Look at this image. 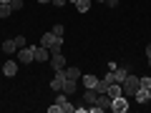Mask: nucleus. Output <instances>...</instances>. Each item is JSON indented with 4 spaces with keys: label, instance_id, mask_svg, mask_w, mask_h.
Listing matches in <instances>:
<instances>
[{
    "label": "nucleus",
    "instance_id": "26",
    "mask_svg": "<svg viewBox=\"0 0 151 113\" xmlns=\"http://www.w3.org/2000/svg\"><path fill=\"white\" fill-rule=\"evenodd\" d=\"M146 58H151V43L146 45Z\"/></svg>",
    "mask_w": 151,
    "mask_h": 113
},
{
    "label": "nucleus",
    "instance_id": "15",
    "mask_svg": "<svg viewBox=\"0 0 151 113\" xmlns=\"http://www.w3.org/2000/svg\"><path fill=\"white\" fill-rule=\"evenodd\" d=\"M91 3L93 0H76V10L78 13H88L91 10Z\"/></svg>",
    "mask_w": 151,
    "mask_h": 113
},
{
    "label": "nucleus",
    "instance_id": "3",
    "mask_svg": "<svg viewBox=\"0 0 151 113\" xmlns=\"http://www.w3.org/2000/svg\"><path fill=\"white\" fill-rule=\"evenodd\" d=\"M33 58H35V63H45V60H50V50L45 45H33Z\"/></svg>",
    "mask_w": 151,
    "mask_h": 113
},
{
    "label": "nucleus",
    "instance_id": "32",
    "mask_svg": "<svg viewBox=\"0 0 151 113\" xmlns=\"http://www.w3.org/2000/svg\"><path fill=\"white\" fill-rule=\"evenodd\" d=\"M0 70H3V65H0Z\"/></svg>",
    "mask_w": 151,
    "mask_h": 113
},
{
    "label": "nucleus",
    "instance_id": "31",
    "mask_svg": "<svg viewBox=\"0 0 151 113\" xmlns=\"http://www.w3.org/2000/svg\"><path fill=\"white\" fill-rule=\"evenodd\" d=\"M96 3H103V0H96Z\"/></svg>",
    "mask_w": 151,
    "mask_h": 113
},
{
    "label": "nucleus",
    "instance_id": "34",
    "mask_svg": "<svg viewBox=\"0 0 151 113\" xmlns=\"http://www.w3.org/2000/svg\"><path fill=\"white\" fill-rule=\"evenodd\" d=\"M149 91H151V88H149Z\"/></svg>",
    "mask_w": 151,
    "mask_h": 113
},
{
    "label": "nucleus",
    "instance_id": "8",
    "mask_svg": "<svg viewBox=\"0 0 151 113\" xmlns=\"http://www.w3.org/2000/svg\"><path fill=\"white\" fill-rule=\"evenodd\" d=\"M63 73H65V78H70V81H81V75H83L81 70L76 68V65H65Z\"/></svg>",
    "mask_w": 151,
    "mask_h": 113
},
{
    "label": "nucleus",
    "instance_id": "28",
    "mask_svg": "<svg viewBox=\"0 0 151 113\" xmlns=\"http://www.w3.org/2000/svg\"><path fill=\"white\" fill-rule=\"evenodd\" d=\"M0 3H10V0H0Z\"/></svg>",
    "mask_w": 151,
    "mask_h": 113
},
{
    "label": "nucleus",
    "instance_id": "10",
    "mask_svg": "<svg viewBox=\"0 0 151 113\" xmlns=\"http://www.w3.org/2000/svg\"><path fill=\"white\" fill-rule=\"evenodd\" d=\"M98 98V91L96 88H86V93H83V103H88V106H93Z\"/></svg>",
    "mask_w": 151,
    "mask_h": 113
},
{
    "label": "nucleus",
    "instance_id": "23",
    "mask_svg": "<svg viewBox=\"0 0 151 113\" xmlns=\"http://www.w3.org/2000/svg\"><path fill=\"white\" fill-rule=\"evenodd\" d=\"M48 113H60V106H58V103H53V106L48 108Z\"/></svg>",
    "mask_w": 151,
    "mask_h": 113
},
{
    "label": "nucleus",
    "instance_id": "27",
    "mask_svg": "<svg viewBox=\"0 0 151 113\" xmlns=\"http://www.w3.org/2000/svg\"><path fill=\"white\" fill-rule=\"evenodd\" d=\"M38 3H50V0H38Z\"/></svg>",
    "mask_w": 151,
    "mask_h": 113
},
{
    "label": "nucleus",
    "instance_id": "17",
    "mask_svg": "<svg viewBox=\"0 0 151 113\" xmlns=\"http://www.w3.org/2000/svg\"><path fill=\"white\" fill-rule=\"evenodd\" d=\"M108 86H111V83H106V81L101 78V81H98V86H96V91H98V93H106V91H108Z\"/></svg>",
    "mask_w": 151,
    "mask_h": 113
},
{
    "label": "nucleus",
    "instance_id": "2",
    "mask_svg": "<svg viewBox=\"0 0 151 113\" xmlns=\"http://www.w3.org/2000/svg\"><path fill=\"white\" fill-rule=\"evenodd\" d=\"M108 111H113V113H126V111H129V98H126V96L111 98V106H108Z\"/></svg>",
    "mask_w": 151,
    "mask_h": 113
},
{
    "label": "nucleus",
    "instance_id": "13",
    "mask_svg": "<svg viewBox=\"0 0 151 113\" xmlns=\"http://www.w3.org/2000/svg\"><path fill=\"white\" fill-rule=\"evenodd\" d=\"M76 86H78V81H70V78H65V83H63V93H65V96H73V93H76Z\"/></svg>",
    "mask_w": 151,
    "mask_h": 113
},
{
    "label": "nucleus",
    "instance_id": "1",
    "mask_svg": "<svg viewBox=\"0 0 151 113\" xmlns=\"http://www.w3.org/2000/svg\"><path fill=\"white\" fill-rule=\"evenodd\" d=\"M121 88H124V96L126 98H134V93L139 91V75H126V81L121 83Z\"/></svg>",
    "mask_w": 151,
    "mask_h": 113
},
{
    "label": "nucleus",
    "instance_id": "7",
    "mask_svg": "<svg viewBox=\"0 0 151 113\" xmlns=\"http://www.w3.org/2000/svg\"><path fill=\"white\" fill-rule=\"evenodd\" d=\"M50 65H53V70H63V68H65V58H63V53L50 55Z\"/></svg>",
    "mask_w": 151,
    "mask_h": 113
},
{
    "label": "nucleus",
    "instance_id": "12",
    "mask_svg": "<svg viewBox=\"0 0 151 113\" xmlns=\"http://www.w3.org/2000/svg\"><path fill=\"white\" fill-rule=\"evenodd\" d=\"M3 73L13 78V75L18 73V65H15V60H8V63H3Z\"/></svg>",
    "mask_w": 151,
    "mask_h": 113
},
{
    "label": "nucleus",
    "instance_id": "20",
    "mask_svg": "<svg viewBox=\"0 0 151 113\" xmlns=\"http://www.w3.org/2000/svg\"><path fill=\"white\" fill-rule=\"evenodd\" d=\"M13 40H15V45H18V48H25V35H15Z\"/></svg>",
    "mask_w": 151,
    "mask_h": 113
},
{
    "label": "nucleus",
    "instance_id": "4",
    "mask_svg": "<svg viewBox=\"0 0 151 113\" xmlns=\"http://www.w3.org/2000/svg\"><path fill=\"white\" fill-rule=\"evenodd\" d=\"M63 83H65V73H63V70H55V78L50 81V88H53L55 93H60V91H63Z\"/></svg>",
    "mask_w": 151,
    "mask_h": 113
},
{
    "label": "nucleus",
    "instance_id": "14",
    "mask_svg": "<svg viewBox=\"0 0 151 113\" xmlns=\"http://www.w3.org/2000/svg\"><path fill=\"white\" fill-rule=\"evenodd\" d=\"M113 75H116V83H124V81H126V75H129V68L119 65V68L113 70Z\"/></svg>",
    "mask_w": 151,
    "mask_h": 113
},
{
    "label": "nucleus",
    "instance_id": "30",
    "mask_svg": "<svg viewBox=\"0 0 151 113\" xmlns=\"http://www.w3.org/2000/svg\"><path fill=\"white\" fill-rule=\"evenodd\" d=\"M68 3H76V0H68Z\"/></svg>",
    "mask_w": 151,
    "mask_h": 113
},
{
    "label": "nucleus",
    "instance_id": "11",
    "mask_svg": "<svg viewBox=\"0 0 151 113\" xmlns=\"http://www.w3.org/2000/svg\"><path fill=\"white\" fill-rule=\"evenodd\" d=\"M98 81H101V78H96V75H81V83H83L86 88H96Z\"/></svg>",
    "mask_w": 151,
    "mask_h": 113
},
{
    "label": "nucleus",
    "instance_id": "22",
    "mask_svg": "<svg viewBox=\"0 0 151 113\" xmlns=\"http://www.w3.org/2000/svg\"><path fill=\"white\" fill-rule=\"evenodd\" d=\"M63 30H65L63 25H53V33H55V35H63Z\"/></svg>",
    "mask_w": 151,
    "mask_h": 113
},
{
    "label": "nucleus",
    "instance_id": "21",
    "mask_svg": "<svg viewBox=\"0 0 151 113\" xmlns=\"http://www.w3.org/2000/svg\"><path fill=\"white\" fill-rule=\"evenodd\" d=\"M10 8H13V10H20V8H23V0H10Z\"/></svg>",
    "mask_w": 151,
    "mask_h": 113
},
{
    "label": "nucleus",
    "instance_id": "24",
    "mask_svg": "<svg viewBox=\"0 0 151 113\" xmlns=\"http://www.w3.org/2000/svg\"><path fill=\"white\" fill-rule=\"evenodd\" d=\"M50 3H53V5H55V8H63V5H65V3H68V0H50Z\"/></svg>",
    "mask_w": 151,
    "mask_h": 113
},
{
    "label": "nucleus",
    "instance_id": "33",
    "mask_svg": "<svg viewBox=\"0 0 151 113\" xmlns=\"http://www.w3.org/2000/svg\"><path fill=\"white\" fill-rule=\"evenodd\" d=\"M0 45H3V40H0Z\"/></svg>",
    "mask_w": 151,
    "mask_h": 113
},
{
    "label": "nucleus",
    "instance_id": "6",
    "mask_svg": "<svg viewBox=\"0 0 151 113\" xmlns=\"http://www.w3.org/2000/svg\"><path fill=\"white\" fill-rule=\"evenodd\" d=\"M134 98H136V103H149V101H151V91H149V88H141V86H139V91L134 93Z\"/></svg>",
    "mask_w": 151,
    "mask_h": 113
},
{
    "label": "nucleus",
    "instance_id": "25",
    "mask_svg": "<svg viewBox=\"0 0 151 113\" xmlns=\"http://www.w3.org/2000/svg\"><path fill=\"white\" fill-rule=\"evenodd\" d=\"M103 3H106L108 8H116V5H119V0H103Z\"/></svg>",
    "mask_w": 151,
    "mask_h": 113
},
{
    "label": "nucleus",
    "instance_id": "16",
    "mask_svg": "<svg viewBox=\"0 0 151 113\" xmlns=\"http://www.w3.org/2000/svg\"><path fill=\"white\" fill-rule=\"evenodd\" d=\"M13 13V8H10V3H0V18H8Z\"/></svg>",
    "mask_w": 151,
    "mask_h": 113
},
{
    "label": "nucleus",
    "instance_id": "18",
    "mask_svg": "<svg viewBox=\"0 0 151 113\" xmlns=\"http://www.w3.org/2000/svg\"><path fill=\"white\" fill-rule=\"evenodd\" d=\"M139 86H141V88H151V78H149V75L139 78Z\"/></svg>",
    "mask_w": 151,
    "mask_h": 113
},
{
    "label": "nucleus",
    "instance_id": "9",
    "mask_svg": "<svg viewBox=\"0 0 151 113\" xmlns=\"http://www.w3.org/2000/svg\"><path fill=\"white\" fill-rule=\"evenodd\" d=\"M0 50L3 53H8V55H13V53H18V45H15V40H3V45H0Z\"/></svg>",
    "mask_w": 151,
    "mask_h": 113
},
{
    "label": "nucleus",
    "instance_id": "19",
    "mask_svg": "<svg viewBox=\"0 0 151 113\" xmlns=\"http://www.w3.org/2000/svg\"><path fill=\"white\" fill-rule=\"evenodd\" d=\"M73 111H76V106H70L68 101H65L63 106H60V113H73Z\"/></svg>",
    "mask_w": 151,
    "mask_h": 113
},
{
    "label": "nucleus",
    "instance_id": "29",
    "mask_svg": "<svg viewBox=\"0 0 151 113\" xmlns=\"http://www.w3.org/2000/svg\"><path fill=\"white\" fill-rule=\"evenodd\" d=\"M149 68H151V58H149Z\"/></svg>",
    "mask_w": 151,
    "mask_h": 113
},
{
    "label": "nucleus",
    "instance_id": "5",
    "mask_svg": "<svg viewBox=\"0 0 151 113\" xmlns=\"http://www.w3.org/2000/svg\"><path fill=\"white\" fill-rule=\"evenodd\" d=\"M33 48H18V63H33Z\"/></svg>",
    "mask_w": 151,
    "mask_h": 113
}]
</instances>
